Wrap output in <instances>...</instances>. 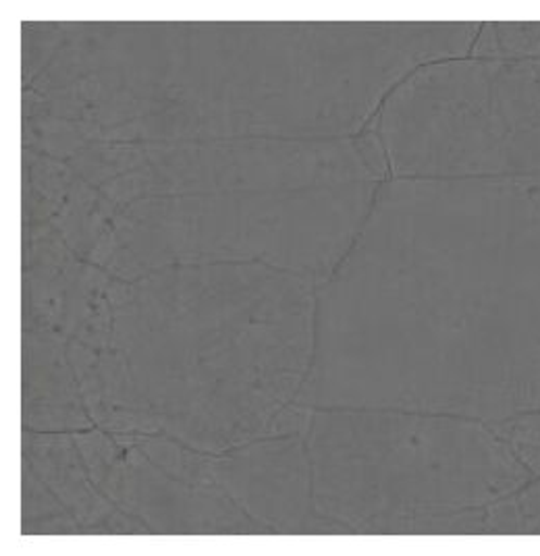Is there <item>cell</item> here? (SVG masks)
I'll list each match as a JSON object with an SVG mask.
<instances>
[{
  "mask_svg": "<svg viewBox=\"0 0 540 556\" xmlns=\"http://www.w3.org/2000/svg\"><path fill=\"white\" fill-rule=\"evenodd\" d=\"M337 401L540 414V175L401 187L332 302Z\"/></svg>",
  "mask_w": 540,
  "mask_h": 556,
  "instance_id": "6da1fadb",
  "label": "cell"
},
{
  "mask_svg": "<svg viewBox=\"0 0 540 556\" xmlns=\"http://www.w3.org/2000/svg\"><path fill=\"white\" fill-rule=\"evenodd\" d=\"M387 138L405 173L540 175V59H485L424 73L395 100Z\"/></svg>",
  "mask_w": 540,
  "mask_h": 556,
  "instance_id": "7a4b0ae2",
  "label": "cell"
},
{
  "mask_svg": "<svg viewBox=\"0 0 540 556\" xmlns=\"http://www.w3.org/2000/svg\"><path fill=\"white\" fill-rule=\"evenodd\" d=\"M474 52L491 61L540 59V22L487 24Z\"/></svg>",
  "mask_w": 540,
  "mask_h": 556,
  "instance_id": "3957f363",
  "label": "cell"
}]
</instances>
